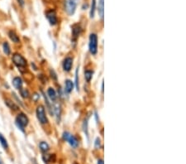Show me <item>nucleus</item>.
Here are the masks:
<instances>
[{
  "instance_id": "12",
  "label": "nucleus",
  "mask_w": 186,
  "mask_h": 164,
  "mask_svg": "<svg viewBox=\"0 0 186 164\" xmlns=\"http://www.w3.org/2000/svg\"><path fill=\"white\" fill-rule=\"evenodd\" d=\"M9 38H10V40L13 42H14V43H19L20 42V38H19V37L17 36V34L14 31H13V30L9 31Z\"/></svg>"
},
{
  "instance_id": "9",
  "label": "nucleus",
  "mask_w": 186,
  "mask_h": 164,
  "mask_svg": "<svg viewBox=\"0 0 186 164\" xmlns=\"http://www.w3.org/2000/svg\"><path fill=\"white\" fill-rule=\"evenodd\" d=\"M81 31H82V27L79 24H75L72 27V34L75 38H77L80 35Z\"/></svg>"
},
{
  "instance_id": "21",
  "label": "nucleus",
  "mask_w": 186,
  "mask_h": 164,
  "mask_svg": "<svg viewBox=\"0 0 186 164\" xmlns=\"http://www.w3.org/2000/svg\"><path fill=\"white\" fill-rule=\"evenodd\" d=\"M19 90H20V95H21V96H22L23 98H24V99L29 98L30 94H29V91H28L27 89H26V88H21Z\"/></svg>"
},
{
  "instance_id": "6",
  "label": "nucleus",
  "mask_w": 186,
  "mask_h": 164,
  "mask_svg": "<svg viewBox=\"0 0 186 164\" xmlns=\"http://www.w3.org/2000/svg\"><path fill=\"white\" fill-rule=\"evenodd\" d=\"M77 1L78 0H66L65 1V10L68 15L72 16L76 9Z\"/></svg>"
},
{
  "instance_id": "5",
  "label": "nucleus",
  "mask_w": 186,
  "mask_h": 164,
  "mask_svg": "<svg viewBox=\"0 0 186 164\" xmlns=\"http://www.w3.org/2000/svg\"><path fill=\"white\" fill-rule=\"evenodd\" d=\"M36 118L38 121L42 123V124H46L48 123V120L46 114V111H45V108L43 105H39L36 108Z\"/></svg>"
},
{
  "instance_id": "23",
  "label": "nucleus",
  "mask_w": 186,
  "mask_h": 164,
  "mask_svg": "<svg viewBox=\"0 0 186 164\" xmlns=\"http://www.w3.org/2000/svg\"><path fill=\"white\" fill-rule=\"evenodd\" d=\"M83 129H84V132H85V135L87 136V138H89V133H88V119H86L84 120L83 123Z\"/></svg>"
},
{
  "instance_id": "8",
  "label": "nucleus",
  "mask_w": 186,
  "mask_h": 164,
  "mask_svg": "<svg viewBox=\"0 0 186 164\" xmlns=\"http://www.w3.org/2000/svg\"><path fill=\"white\" fill-rule=\"evenodd\" d=\"M72 66H73V58H71V57H66V58L64 60L63 64H62L63 70H64L66 72L70 71V70L72 68Z\"/></svg>"
},
{
  "instance_id": "26",
  "label": "nucleus",
  "mask_w": 186,
  "mask_h": 164,
  "mask_svg": "<svg viewBox=\"0 0 186 164\" xmlns=\"http://www.w3.org/2000/svg\"><path fill=\"white\" fill-rule=\"evenodd\" d=\"M50 73H51V76L52 79H54V80H57V76H56V72L54 71V70H50Z\"/></svg>"
},
{
  "instance_id": "25",
  "label": "nucleus",
  "mask_w": 186,
  "mask_h": 164,
  "mask_svg": "<svg viewBox=\"0 0 186 164\" xmlns=\"http://www.w3.org/2000/svg\"><path fill=\"white\" fill-rule=\"evenodd\" d=\"M100 147H101V140L99 138H97L94 142V147L96 149H99Z\"/></svg>"
},
{
  "instance_id": "24",
  "label": "nucleus",
  "mask_w": 186,
  "mask_h": 164,
  "mask_svg": "<svg viewBox=\"0 0 186 164\" xmlns=\"http://www.w3.org/2000/svg\"><path fill=\"white\" fill-rule=\"evenodd\" d=\"M78 71H79V66L77 67L76 70H75V87H76V90L79 91V75H78Z\"/></svg>"
},
{
  "instance_id": "30",
  "label": "nucleus",
  "mask_w": 186,
  "mask_h": 164,
  "mask_svg": "<svg viewBox=\"0 0 186 164\" xmlns=\"http://www.w3.org/2000/svg\"><path fill=\"white\" fill-rule=\"evenodd\" d=\"M0 164H3L2 163V161H1V160H0Z\"/></svg>"
},
{
  "instance_id": "17",
  "label": "nucleus",
  "mask_w": 186,
  "mask_h": 164,
  "mask_svg": "<svg viewBox=\"0 0 186 164\" xmlns=\"http://www.w3.org/2000/svg\"><path fill=\"white\" fill-rule=\"evenodd\" d=\"M39 147H40V150L43 153H46L50 149V146L46 142H41L39 143Z\"/></svg>"
},
{
  "instance_id": "15",
  "label": "nucleus",
  "mask_w": 186,
  "mask_h": 164,
  "mask_svg": "<svg viewBox=\"0 0 186 164\" xmlns=\"http://www.w3.org/2000/svg\"><path fill=\"white\" fill-rule=\"evenodd\" d=\"M65 85H66V91L67 93L72 92V90H73V89H74V83H73L70 80H66Z\"/></svg>"
},
{
  "instance_id": "7",
  "label": "nucleus",
  "mask_w": 186,
  "mask_h": 164,
  "mask_svg": "<svg viewBox=\"0 0 186 164\" xmlns=\"http://www.w3.org/2000/svg\"><path fill=\"white\" fill-rule=\"evenodd\" d=\"M46 17L47 18L48 22L50 23L51 26H55L58 23V19H57V15L55 10H49L46 13Z\"/></svg>"
},
{
  "instance_id": "22",
  "label": "nucleus",
  "mask_w": 186,
  "mask_h": 164,
  "mask_svg": "<svg viewBox=\"0 0 186 164\" xmlns=\"http://www.w3.org/2000/svg\"><path fill=\"white\" fill-rule=\"evenodd\" d=\"M5 104H7L8 106H9V108L11 109V110H17V109H18V107H17V104H15L12 100H5Z\"/></svg>"
},
{
  "instance_id": "29",
  "label": "nucleus",
  "mask_w": 186,
  "mask_h": 164,
  "mask_svg": "<svg viewBox=\"0 0 186 164\" xmlns=\"http://www.w3.org/2000/svg\"><path fill=\"white\" fill-rule=\"evenodd\" d=\"M102 91H103V82H102Z\"/></svg>"
},
{
  "instance_id": "13",
  "label": "nucleus",
  "mask_w": 186,
  "mask_h": 164,
  "mask_svg": "<svg viewBox=\"0 0 186 164\" xmlns=\"http://www.w3.org/2000/svg\"><path fill=\"white\" fill-rule=\"evenodd\" d=\"M13 86L15 87L17 90H20L22 88V86H23V80L19 76L14 77L13 80Z\"/></svg>"
},
{
  "instance_id": "2",
  "label": "nucleus",
  "mask_w": 186,
  "mask_h": 164,
  "mask_svg": "<svg viewBox=\"0 0 186 164\" xmlns=\"http://www.w3.org/2000/svg\"><path fill=\"white\" fill-rule=\"evenodd\" d=\"M89 52L92 55H96L98 52V36L95 33L89 35Z\"/></svg>"
},
{
  "instance_id": "3",
  "label": "nucleus",
  "mask_w": 186,
  "mask_h": 164,
  "mask_svg": "<svg viewBox=\"0 0 186 164\" xmlns=\"http://www.w3.org/2000/svg\"><path fill=\"white\" fill-rule=\"evenodd\" d=\"M13 62L17 68H25L26 67L27 62L25 58L19 53H14L13 56Z\"/></svg>"
},
{
  "instance_id": "27",
  "label": "nucleus",
  "mask_w": 186,
  "mask_h": 164,
  "mask_svg": "<svg viewBox=\"0 0 186 164\" xmlns=\"http://www.w3.org/2000/svg\"><path fill=\"white\" fill-rule=\"evenodd\" d=\"M17 2H18V3L22 6V7H23L24 6V4H25V3H24V0H17Z\"/></svg>"
},
{
  "instance_id": "19",
  "label": "nucleus",
  "mask_w": 186,
  "mask_h": 164,
  "mask_svg": "<svg viewBox=\"0 0 186 164\" xmlns=\"http://www.w3.org/2000/svg\"><path fill=\"white\" fill-rule=\"evenodd\" d=\"M93 75V70H87L85 71V78L87 82H90V80H92Z\"/></svg>"
},
{
  "instance_id": "11",
  "label": "nucleus",
  "mask_w": 186,
  "mask_h": 164,
  "mask_svg": "<svg viewBox=\"0 0 186 164\" xmlns=\"http://www.w3.org/2000/svg\"><path fill=\"white\" fill-rule=\"evenodd\" d=\"M47 95H48V97H49V99L51 100V101L56 102V100H57V95H56V90H55L53 88L50 87V88L47 90Z\"/></svg>"
},
{
  "instance_id": "16",
  "label": "nucleus",
  "mask_w": 186,
  "mask_h": 164,
  "mask_svg": "<svg viewBox=\"0 0 186 164\" xmlns=\"http://www.w3.org/2000/svg\"><path fill=\"white\" fill-rule=\"evenodd\" d=\"M0 144L2 145V147H3V149L5 150H8L9 149V143H8V141L7 139L3 137V135L2 133H0Z\"/></svg>"
},
{
  "instance_id": "31",
  "label": "nucleus",
  "mask_w": 186,
  "mask_h": 164,
  "mask_svg": "<svg viewBox=\"0 0 186 164\" xmlns=\"http://www.w3.org/2000/svg\"><path fill=\"white\" fill-rule=\"evenodd\" d=\"M74 164H78V163H74Z\"/></svg>"
},
{
  "instance_id": "1",
  "label": "nucleus",
  "mask_w": 186,
  "mask_h": 164,
  "mask_svg": "<svg viewBox=\"0 0 186 164\" xmlns=\"http://www.w3.org/2000/svg\"><path fill=\"white\" fill-rule=\"evenodd\" d=\"M15 123L18 128V129H20L23 133L25 132V128L28 125L29 123V120L27 118V116L23 113H20L18 114L16 117V120Z\"/></svg>"
},
{
  "instance_id": "20",
  "label": "nucleus",
  "mask_w": 186,
  "mask_h": 164,
  "mask_svg": "<svg viewBox=\"0 0 186 164\" xmlns=\"http://www.w3.org/2000/svg\"><path fill=\"white\" fill-rule=\"evenodd\" d=\"M95 9H96V0H92V3H91V7H90V13H89V16H90V18H93V17H94Z\"/></svg>"
},
{
  "instance_id": "10",
  "label": "nucleus",
  "mask_w": 186,
  "mask_h": 164,
  "mask_svg": "<svg viewBox=\"0 0 186 164\" xmlns=\"http://www.w3.org/2000/svg\"><path fill=\"white\" fill-rule=\"evenodd\" d=\"M104 9V0H99L98 12L102 20H103V16H104V9Z\"/></svg>"
},
{
  "instance_id": "4",
  "label": "nucleus",
  "mask_w": 186,
  "mask_h": 164,
  "mask_svg": "<svg viewBox=\"0 0 186 164\" xmlns=\"http://www.w3.org/2000/svg\"><path fill=\"white\" fill-rule=\"evenodd\" d=\"M62 138L65 141H66L69 143V144L74 148H77L79 146V140L77 139L76 137H75L74 135H72L71 133H70L69 132H64Z\"/></svg>"
},
{
  "instance_id": "28",
  "label": "nucleus",
  "mask_w": 186,
  "mask_h": 164,
  "mask_svg": "<svg viewBox=\"0 0 186 164\" xmlns=\"http://www.w3.org/2000/svg\"><path fill=\"white\" fill-rule=\"evenodd\" d=\"M97 164H103V159H99Z\"/></svg>"
},
{
  "instance_id": "18",
  "label": "nucleus",
  "mask_w": 186,
  "mask_h": 164,
  "mask_svg": "<svg viewBox=\"0 0 186 164\" xmlns=\"http://www.w3.org/2000/svg\"><path fill=\"white\" fill-rule=\"evenodd\" d=\"M3 51L6 56H9L11 54V48H10L9 44L7 42H4L3 43Z\"/></svg>"
},
{
  "instance_id": "14",
  "label": "nucleus",
  "mask_w": 186,
  "mask_h": 164,
  "mask_svg": "<svg viewBox=\"0 0 186 164\" xmlns=\"http://www.w3.org/2000/svg\"><path fill=\"white\" fill-rule=\"evenodd\" d=\"M53 111H54V114H55V115L56 117L57 121H59L60 119V114H61V110H60V104H56L53 106Z\"/></svg>"
}]
</instances>
